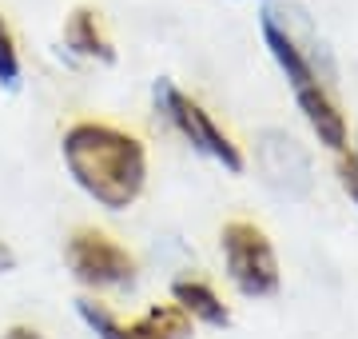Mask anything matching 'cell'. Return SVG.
I'll return each mask as SVG.
<instances>
[{
	"instance_id": "1",
	"label": "cell",
	"mask_w": 358,
	"mask_h": 339,
	"mask_svg": "<svg viewBox=\"0 0 358 339\" xmlns=\"http://www.w3.org/2000/svg\"><path fill=\"white\" fill-rule=\"evenodd\" d=\"M64 164L72 180L108 212L131 208L148 180V152L128 132L96 120H80L64 132Z\"/></svg>"
},
{
	"instance_id": "2",
	"label": "cell",
	"mask_w": 358,
	"mask_h": 339,
	"mask_svg": "<svg viewBox=\"0 0 358 339\" xmlns=\"http://www.w3.org/2000/svg\"><path fill=\"white\" fill-rule=\"evenodd\" d=\"M223 260H227L231 284L251 300L275 296L279 291V260L263 228L247 220H231L223 228Z\"/></svg>"
},
{
	"instance_id": "3",
	"label": "cell",
	"mask_w": 358,
	"mask_h": 339,
	"mask_svg": "<svg viewBox=\"0 0 358 339\" xmlns=\"http://www.w3.org/2000/svg\"><path fill=\"white\" fill-rule=\"evenodd\" d=\"M155 100H159V108L167 112V120H171L199 152L219 160L227 172H243V152L231 144V136L211 120V112H203V108L195 104L192 96H183L171 80H155Z\"/></svg>"
},
{
	"instance_id": "4",
	"label": "cell",
	"mask_w": 358,
	"mask_h": 339,
	"mask_svg": "<svg viewBox=\"0 0 358 339\" xmlns=\"http://www.w3.org/2000/svg\"><path fill=\"white\" fill-rule=\"evenodd\" d=\"M68 268L88 287H128L136 279V260L103 232H76L68 240Z\"/></svg>"
},
{
	"instance_id": "5",
	"label": "cell",
	"mask_w": 358,
	"mask_h": 339,
	"mask_svg": "<svg viewBox=\"0 0 358 339\" xmlns=\"http://www.w3.org/2000/svg\"><path fill=\"white\" fill-rule=\"evenodd\" d=\"M259 168L279 196L303 200L310 192V160L287 132H263L259 144Z\"/></svg>"
},
{
	"instance_id": "6",
	"label": "cell",
	"mask_w": 358,
	"mask_h": 339,
	"mask_svg": "<svg viewBox=\"0 0 358 339\" xmlns=\"http://www.w3.org/2000/svg\"><path fill=\"white\" fill-rule=\"evenodd\" d=\"M294 100H299V108H303L307 124L315 128L319 144H327L331 152H343V148H346V120H343V112L334 108L331 96L322 92V84H307V88H299V92H294Z\"/></svg>"
},
{
	"instance_id": "7",
	"label": "cell",
	"mask_w": 358,
	"mask_h": 339,
	"mask_svg": "<svg viewBox=\"0 0 358 339\" xmlns=\"http://www.w3.org/2000/svg\"><path fill=\"white\" fill-rule=\"evenodd\" d=\"M263 40H267L271 56H275V64L287 72V80H291V88H307V84H319V76H315V68H310V60L303 56V48L294 44L287 32H282L271 16H263Z\"/></svg>"
},
{
	"instance_id": "8",
	"label": "cell",
	"mask_w": 358,
	"mask_h": 339,
	"mask_svg": "<svg viewBox=\"0 0 358 339\" xmlns=\"http://www.w3.org/2000/svg\"><path fill=\"white\" fill-rule=\"evenodd\" d=\"M64 40H68V48H72V53L88 56V60H103V64H112V60H115L112 40L103 36L100 16L92 13V8H76V13L68 16Z\"/></svg>"
},
{
	"instance_id": "9",
	"label": "cell",
	"mask_w": 358,
	"mask_h": 339,
	"mask_svg": "<svg viewBox=\"0 0 358 339\" xmlns=\"http://www.w3.org/2000/svg\"><path fill=\"white\" fill-rule=\"evenodd\" d=\"M171 296H176V307H183L192 319H203V324H211V327L231 324L227 303L219 300L203 279H176V284H171Z\"/></svg>"
},
{
	"instance_id": "10",
	"label": "cell",
	"mask_w": 358,
	"mask_h": 339,
	"mask_svg": "<svg viewBox=\"0 0 358 339\" xmlns=\"http://www.w3.org/2000/svg\"><path fill=\"white\" fill-rule=\"evenodd\" d=\"M128 327H131V339H192V315L176 307V303L152 307Z\"/></svg>"
},
{
	"instance_id": "11",
	"label": "cell",
	"mask_w": 358,
	"mask_h": 339,
	"mask_svg": "<svg viewBox=\"0 0 358 339\" xmlns=\"http://www.w3.org/2000/svg\"><path fill=\"white\" fill-rule=\"evenodd\" d=\"M76 312H80V319L96 331L100 339H131V327L128 324H120L103 303H96V300H76Z\"/></svg>"
},
{
	"instance_id": "12",
	"label": "cell",
	"mask_w": 358,
	"mask_h": 339,
	"mask_svg": "<svg viewBox=\"0 0 358 339\" xmlns=\"http://www.w3.org/2000/svg\"><path fill=\"white\" fill-rule=\"evenodd\" d=\"M16 80H20V53H16V40H13L8 20L0 16V84L16 88Z\"/></svg>"
},
{
	"instance_id": "13",
	"label": "cell",
	"mask_w": 358,
	"mask_h": 339,
	"mask_svg": "<svg viewBox=\"0 0 358 339\" xmlns=\"http://www.w3.org/2000/svg\"><path fill=\"white\" fill-rule=\"evenodd\" d=\"M338 172H343V188H346V196H350V200L358 204V148H355V156H350V160H343V168H338Z\"/></svg>"
},
{
	"instance_id": "14",
	"label": "cell",
	"mask_w": 358,
	"mask_h": 339,
	"mask_svg": "<svg viewBox=\"0 0 358 339\" xmlns=\"http://www.w3.org/2000/svg\"><path fill=\"white\" fill-rule=\"evenodd\" d=\"M4 339H44L36 331V327H8V331H4Z\"/></svg>"
},
{
	"instance_id": "15",
	"label": "cell",
	"mask_w": 358,
	"mask_h": 339,
	"mask_svg": "<svg viewBox=\"0 0 358 339\" xmlns=\"http://www.w3.org/2000/svg\"><path fill=\"white\" fill-rule=\"evenodd\" d=\"M0 268H13V251L4 248V244H0Z\"/></svg>"
}]
</instances>
